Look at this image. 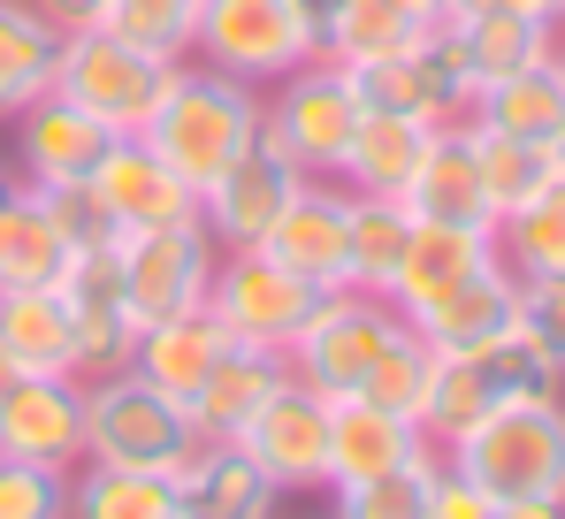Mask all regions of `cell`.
Wrapping results in <instances>:
<instances>
[{"label":"cell","instance_id":"6da1fadb","mask_svg":"<svg viewBox=\"0 0 565 519\" xmlns=\"http://www.w3.org/2000/svg\"><path fill=\"white\" fill-rule=\"evenodd\" d=\"M138 138L184 176L191 191H206L214 176L260 138V92L245 85V77H222V70H206V62L184 54L169 92H161V107H153V123Z\"/></svg>","mask_w":565,"mask_h":519},{"label":"cell","instance_id":"7a4b0ae2","mask_svg":"<svg viewBox=\"0 0 565 519\" xmlns=\"http://www.w3.org/2000/svg\"><path fill=\"white\" fill-rule=\"evenodd\" d=\"M191 451H199L191 405H177L169 390H153L146 374L115 367V374H93V382H85V458L177 474Z\"/></svg>","mask_w":565,"mask_h":519},{"label":"cell","instance_id":"3957f363","mask_svg":"<svg viewBox=\"0 0 565 519\" xmlns=\"http://www.w3.org/2000/svg\"><path fill=\"white\" fill-rule=\"evenodd\" d=\"M360 92H352V70L313 54L298 62L290 77L260 92V138L276 146L298 176H337L344 153H352V130H360Z\"/></svg>","mask_w":565,"mask_h":519},{"label":"cell","instance_id":"277c9868","mask_svg":"<svg viewBox=\"0 0 565 519\" xmlns=\"http://www.w3.org/2000/svg\"><path fill=\"white\" fill-rule=\"evenodd\" d=\"M451 458L489 497H565V390L497 405Z\"/></svg>","mask_w":565,"mask_h":519},{"label":"cell","instance_id":"5b68a950","mask_svg":"<svg viewBox=\"0 0 565 519\" xmlns=\"http://www.w3.org/2000/svg\"><path fill=\"white\" fill-rule=\"evenodd\" d=\"M169 77H177L169 54L130 46V39L107 31V23H99V31H70V39H62V62H54V92L77 99L85 115H99L115 138H138V130L153 123Z\"/></svg>","mask_w":565,"mask_h":519},{"label":"cell","instance_id":"8992f818","mask_svg":"<svg viewBox=\"0 0 565 519\" xmlns=\"http://www.w3.org/2000/svg\"><path fill=\"white\" fill-rule=\"evenodd\" d=\"M313 54H321V39H313L306 0H206L199 31H191V62L245 77L253 92H268Z\"/></svg>","mask_w":565,"mask_h":519},{"label":"cell","instance_id":"52a82bcc","mask_svg":"<svg viewBox=\"0 0 565 519\" xmlns=\"http://www.w3.org/2000/svg\"><path fill=\"white\" fill-rule=\"evenodd\" d=\"M352 92H360L367 115H405V123H420V130L473 123V99H481V85H473L467 62H459V46L444 39V23H428V31H420L413 46H397V54L360 62V70H352Z\"/></svg>","mask_w":565,"mask_h":519},{"label":"cell","instance_id":"ba28073f","mask_svg":"<svg viewBox=\"0 0 565 519\" xmlns=\"http://www.w3.org/2000/svg\"><path fill=\"white\" fill-rule=\"evenodd\" d=\"M405 329V314L390 306V298H367V290H321V306H313V321L290 337V374L306 382V390H321V398H360L367 390V374H375L382 345Z\"/></svg>","mask_w":565,"mask_h":519},{"label":"cell","instance_id":"9c48e42d","mask_svg":"<svg viewBox=\"0 0 565 519\" xmlns=\"http://www.w3.org/2000/svg\"><path fill=\"white\" fill-rule=\"evenodd\" d=\"M321 290L306 275H290L276 253H222L214 283H206V314L230 329V345H260V351H290V337L313 321Z\"/></svg>","mask_w":565,"mask_h":519},{"label":"cell","instance_id":"30bf717a","mask_svg":"<svg viewBox=\"0 0 565 519\" xmlns=\"http://www.w3.org/2000/svg\"><path fill=\"white\" fill-rule=\"evenodd\" d=\"M214 260L222 245L206 237V222H169V230H138L122 237V298H130V321H169L206 306V283H214Z\"/></svg>","mask_w":565,"mask_h":519},{"label":"cell","instance_id":"8fae6325","mask_svg":"<svg viewBox=\"0 0 565 519\" xmlns=\"http://www.w3.org/2000/svg\"><path fill=\"white\" fill-rule=\"evenodd\" d=\"M237 443L276 474L282 497H321L329 489V398L306 390L298 374H282V390L245 421Z\"/></svg>","mask_w":565,"mask_h":519},{"label":"cell","instance_id":"7c38bea8","mask_svg":"<svg viewBox=\"0 0 565 519\" xmlns=\"http://www.w3.org/2000/svg\"><path fill=\"white\" fill-rule=\"evenodd\" d=\"M298 183H306V176L290 169L268 138H253L230 169L199 191V222H206V237H214L222 253H253V245H268V230H276V214L290 206Z\"/></svg>","mask_w":565,"mask_h":519},{"label":"cell","instance_id":"4fadbf2b","mask_svg":"<svg viewBox=\"0 0 565 519\" xmlns=\"http://www.w3.org/2000/svg\"><path fill=\"white\" fill-rule=\"evenodd\" d=\"M54 290L70 298V321H77V382L130 367V337H138V321H130V298H122V245L70 253V267H62Z\"/></svg>","mask_w":565,"mask_h":519},{"label":"cell","instance_id":"5bb4252c","mask_svg":"<svg viewBox=\"0 0 565 519\" xmlns=\"http://www.w3.org/2000/svg\"><path fill=\"white\" fill-rule=\"evenodd\" d=\"M0 458L31 466H85V382L77 374H23L0 405Z\"/></svg>","mask_w":565,"mask_h":519},{"label":"cell","instance_id":"9a60e30c","mask_svg":"<svg viewBox=\"0 0 565 519\" xmlns=\"http://www.w3.org/2000/svg\"><path fill=\"white\" fill-rule=\"evenodd\" d=\"M93 191L107 199L115 230L138 237V230H169V222H199V191L169 169L146 138H115L93 169Z\"/></svg>","mask_w":565,"mask_h":519},{"label":"cell","instance_id":"2e32d148","mask_svg":"<svg viewBox=\"0 0 565 519\" xmlns=\"http://www.w3.org/2000/svg\"><path fill=\"white\" fill-rule=\"evenodd\" d=\"M344 230H352V191L337 176H306L290 191V206L276 214V230H268L260 253H276L313 290H344Z\"/></svg>","mask_w":565,"mask_h":519},{"label":"cell","instance_id":"e0dca14e","mask_svg":"<svg viewBox=\"0 0 565 519\" xmlns=\"http://www.w3.org/2000/svg\"><path fill=\"white\" fill-rule=\"evenodd\" d=\"M177 519H282V489L245 443H199L177 466Z\"/></svg>","mask_w":565,"mask_h":519},{"label":"cell","instance_id":"ac0fdd59","mask_svg":"<svg viewBox=\"0 0 565 519\" xmlns=\"http://www.w3.org/2000/svg\"><path fill=\"white\" fill-rule=\"evenodd\" d=\"M107 146H115V130L99 115H85L77 99H62V92L31 99L15 115V176L23 183H77V176L99 169Z\"/></svg>","mask_w":565,"mask_h":519},{"label":"cell","instance_id":"d6986e66","mask_svg":"<svg viewBox=\"0 0 565 519\" xmlns=\"http://www.w3.org/2000/svg\"><path fill=\"white\" fill-rule=\"evenodd\" d=\"M405 214L413 222H451V230H497V206L481 191V161H473V130L444 123L420 146V169L405 183Z\"/></svg>","mask_w":565,"mask_h":519},{"label":"cell","instance_id":"ffe728a7","mask_svg":"<svg viewBox=\"0 0 565 519\" xmlns=\"http://www.w3.org/2000/svg\"><path fill=\"white\" fill-rule=\"evenodd\" d=\"M405 321L420 329L428 351H473V345H489V337H504V329L520 321V275H512L504 260H481L467 283H451L444 298H428V306L405 314Z\"/></svg>","mask_w":565,"mask_h":519},{"label":"cell","instance_id":"44dd1931","mask_svg":"<svg viewBox=\"0 0 565 519\" xmlns=\"http://www.w3.org/2000/svg\"><path fill=\"white\" fill-rule=\"evenodd\" d=\"M444 39L459 46V62H467L473 85H497V77L535 70V62H551V54H558V23L520 15V8H504V0H481V8L444 15Z\"/></svg>","mask_w":565,"mask_h":519},{"label":"cell","instance_id":"7402d4cb","mask_svg":"<svg viewBox=\"0 0 565 519\" xmlns=\"http://www.w3.org/2000/svg\"><path fill=\"white\" fill-rule=\"evenodd\" d=\"M428 443L405 413H382L367 398H329V489H352V481H375L390 466L420 458ZM321 489V497H329Z\"/></svg>","mask_w":565,"mask_h":519},{"label":"cell","instance_id":"603a6c76","mask_svg":"<svg viewBox=\"0 0 565 519\" xmlns=\"http://www.w3.org/2000/svg\"><path fill=\"white\" fill-rule=\"evenodd\" d=\"M230 351V329L206 314V306H191V314H169V321H146L138 337H130V374H146L153 390H169L177 405L199 398V382L214 374V359Z\"/></svg>","mask_w":565,"mask_h":519},{"label":"cell","instance_id":"cb8c5ba5","mask_svg":"<svg viewBox=\"0 0 565 519\" xmlns=\"http://www.w3.org/2000/svg\"><path fill=\"white\" fill-rule=\"evenodd\" d=\"M282 374H290V359H282V351L230 345L222 359H214V374L199 382V398H191V428H199V443H237L245 421H253V413L282 390Z\"/></svg>","mask_w":565,"mask_h":519},{"label":"cell","instance_id":"d4e9b609","mask_svg":"<svg viewBox=\"0 0 565 519\" xmlns=\"http://www.w3.org/2000/svg\"><path fill=\"white\" fill-rule=\"evenodd\" d=\"M481 260H497V230H451V222H413L405 260L390 275V306L420 314L428 298H444L451 283H467Z\"/></svg>","mask_w":565,"mask_h":519},{"label":"cell","instance_id":"484cf974","mask_svg":"<svg viewBox=\"0 0 565 519\" xmlns=\"http://www.w3.org/2000/svg\"><path fill=\"white\" fill-rule=\"evenodd\" d=\"M0 351L23 374H77V321L54 283L39 290H0Z\"/></svg>","mask_w":565,"mask_h":519},{"label":"cell","instance_id":"4316f807","mask_svg":"<svg viewBox=\"0 0 565 519\" xmlns=\"http://www.w3.org/2000/svg\"><path fill=\"white\" fill-rule=\"evenodd\" d=\"M62 31L39 15V0H0V123H15L31 99L54 92Z\"/></svg>","mask_w":565,"mask_h":519},{"label":"cell","instance_id":"83f0119b","mask_svg":"<svg viewBox=\"0 0 565 519\" xmlns=\"http://www.w3.org/2000/svg\"><path fill=\"white\" fill-rule=\"evenodd\" d=\"M473 123H481V130H504V138H535V146H551L558 123H565V70H558V54L535 62V70H512V77L481 85Z\"/></svg>","mask_w":565,"mask_h":519},{"label":"cell","instance_id":"f1b7e54d","mask_svg":"<svg viewBox=\"0 0 565 519\" xmlns=\"http://www.w3.org/2000/svg\"><path fill=\"white\" fill-rule=\"evenodd\" d=\"M344 191H352V183H344ZM405 237H413L405 199L352 191V230H344V290L390 298V275H397V260H405Z\"/></svg>","mask_w":565,"mask_h":519},{"label":"cell","instance_id":"f546056e","mask_svg":"<svg viewBox=\"0 0 565 519\" xmlns=\"http://www.w3.org/2000/svg\"><path fill=\"white\" fill-rule=\"evenodd\" d=\"M497 260L520 283H565V176H551L535 199H520L497 222Z\"/></svg>","mask_w":565,"mask_h":519},{"label":"cell","instance_id":"4dcf8cb0","mask_svg":"<svg viewBox=\"0 0 565 519\" xmlns=\"http://www.w3.org/2000/svg\"><path fill=\"white\" fill-rule=\"evenodd\" d=\"M497 413V398H489V382L473 374L467 351H436V374H428V390H420V405H413V428L428 451H459L481 421Z\"/></svg>","mask_w":565,"mask_h":519},{"label":"cell","instance_id":"1f68e13d","mask_svg":"<svg viewBox=\"0 0 565 519\" xmlns=\"http://www.w3.org/2000/svg\"><path fill=\"white\" fill-rule=\"evenodd\" d=\"M70 519H177V474L85 458L70 474Z\"/></svg>","mask_w":565,"mask_h":519},{"label":"cell","instance_id":"d6a6232c","mask_svg":"<svg viewBox=\"0 0 565 519\" xmlns=\"http://www.w3.org/2000/svg\"><path fill=\"white\" fill-rule=\"evenodd\" d=\"M420 146H428L420 123H405V115H360L352 153H344L337 183H352V191H382V199H405V183H413V169H420Z\"/></svg>","mask_w":565,"mask_h":519},{"label":"cell","instance_id":"836d02e7","mask_svg":"<svg viewBox=\"0 0 565 519\" xmlns=\"http://www.w3.org/2000/svg\"><path fill=\"white\" fill-rule=\"evenodd\" d=\"M70 245L62 230L46 222V206L15 183V199L0 206V290H39V283H62Z\"/></svg>","mask_w":565,"mask_h":519},{"label":"cell","instance_id":"e575fe53","mask_svg":"<svg viewBox=\"0 0 565 519\" xmlns=\"http://www.w3.org/2000/svg\"><path fill=\"white\" fill-rule=\"evenodd\" d=\"M467 130H473V161H481V191H489L497 222L558 176L551 169V146H535V138H504V130H481V123H467Z\"/></svg>","mask_w":565,"mask_h":519},{"label":"cell","instance_id":"d590c367","mask_svg":"<svg viewBox=\"0 0 565 519\" xmlns=\"http://www.w3.org/2000/svg\"><path fill=\"white\" fill-rule=\"evenodd\" d=\"M473 374L489 382V398L497 405H512V398H551V390H565V374H558V359L535 345L520 321L504 329V337H489V345H473Z\"/></svg>","mask_w":565,"mask_h":519},{"label":"cell","instance_id":"8d00e7d4","mask_svg":"<svg viewBox=\"0 0 565 519\" xmlns=\"http://www.w3.org/2000/svg\"><path fill=\"white\" fill-rule=\"evenodd\" d=\"M428 466H436V451L390 466V474H375V481L329 489V519H428Z\"/></svg>","mask_w":565,"mask_h":519},{"label":"cell","instance_id":"74e56055","mask_svg":"<svg viewBox=\"0 0 565 519\" xmlns=\"http://www.w3.org/2000/svg\"><path fill=\"white\" fill-rule=\"evenodd\" d=\"M39 206H46V222L62 230V245L70 253H93V245H122V230H115V214H107V199L93 191V176H77V183H23Z\"/></svg>","mask_w":565,"mask_h":519},{"label":"cell","instance_id":"f35d334b","mask_svg":"<svg viewBox=\"0 0 565 519\" xmlns=\"http://www.w3.org/2000/svg\"><path fill=\"white\" fill-rule=\"evenodd\" d=\"M428 374H436V351L420 345V329L405 321L390 345H382V359H375V374H367V405H382V413H405L413 421V405H420V390H428Z\"/></svg>","mask_w":565,"mask_h":519},{"label":"cell","instance_id":"ab89813d","mask_svg":"<svg viewBox=\"0 0 565 519\" xmlns=\"http://www.w3.org/2000/svg\"><path fill=\"white\" fill-rule=\"evenodd\" d=\"M199 8H206V0H115L107 31H122V39H130V46H146V54L184 62V54H191V31H199Z\"/></svg>","mask_w":565,"mask_h":519},{"label":"cell","instance_id":"60d3db41","mask_svg":"<svg viewBox=\"0 0 565 519\" xmlns=\"http://www.w3.org/2000/svg\"><path fill=\"white\" fill-rule=\"evenodd\" d=\"M0 519H70V474L31 466V458H0Z\"/></svg>","mask_w":565,"mask_h":519},{"label":"cell","instance_id":"b9f144b4","mask_svg":"<svg viewBox=\"0 0 565 519\" xmlns=\"http://www.w3.org/2000/svg\"><path fill=\"white\" fill-rule=\"evenodd\" d=\"M428 519H497V497L473 481L451 451H436V466H428Z\"/></svg>","mask_w":565,"mask_h":519},{"label":"cell","instance_id":"7bdbcfd3","mask_svg":"<svg viewBox=\"0 0 565 519\" xmlns=\"http://www.w3.org/2000/svg\"><path fill=\"white\" fill-rule=\"evenodd\" d=\"M520 329L551 351L565 374V283H520Z\"/></svg>","mask_w":565,"mask_h":519},{"label":"cell","instance_id":"ee69618b","mask_svg":"<svg viewBox=\"0 0 565 519\" xmlns=\"http://www.w3.org/2000/svg\"><path fill=\"white\" fill-rule=\"evenodd\" d=\"M39 15L70 39V31H99V23L115 15V0H39Z\"/></svg>","mask_w":565,"mask_h":519},{"label":"cell","instance_id":"f6af8a7d","mask_svg":"<svg viewBox=\"0 0 565 519\" xmlns=\"http://www.w3.org/2000/svg\"><path fill=\"white\" fill-rule=\"evenodd\" d=\"M497 519H565V497H497Z\"/></svg>","mask_w":565,"mask_h":519},{"label":"cell","instance_id":"bcb514c9","mask_svg":"<svg viewBox=\"0 0 565 519\" xmlns=\"http://www.w3.org/2000/svg\"><path fill=\"white\" fill-rule=\"evenodd\" d=\"M397 8H405L413 23H444V15H451V0H397Z\"/></svg>","mask_w":565,"mask_h":519},{"label":"cell","instance_id":"7dc6e473","mask_svg":"<svg viewBox=\"0 0 565 519\" xmlns=\"http://www.w3.org/2000/svg\"><path fill=\"white\" fill-rule=\"evenodd\" d=\"M504 8H520V15H543V23H558L565 0H504Z\"/></svg>","mask_w":565,"mask_h":519},{"label":"cell","instance_id":"c3c4849f","mask_svg":"<svg viewBox=\"0 0 565 519\" xmlns=\"http://www.w3.org/2000/svg\"><path fill=\"white\" fill-rule=\"evenodd\" d=\"M15 382H23V367H15V359L0 351V405H8V390H15Z\"/></svg>","mask_w":565,"mask_h":519},{"label":"cell","instance_id":"681fc988","mask_svg":"<svg viewBox=\"0 0 565 519\" xmlns=\"http://www.w3.org/2000/svg\"><path fill=\"white\" fill-rule=\"evenodd\" d=\"M15 183H23V176H15V169H8V161H0V206L15 199Z\"/></svg>","mask_w":565,"mask_h":519},{"label":"cell","instance_id":"f907efd6","mask_svg":"<svg viewBox=\"0 0 565 519\" xmlns=\"http://www.w3.org/2000/svg\"><path fill=\"white\" fill-rule=\"evenodd\" d=\"M551 169L565 176V123H558V138H551Z\"/></svg>","mask_w":565,"mask_h":519},{"label":"cell","instance_id":"816d5d0a","mask_svg":"<svg viewBox=\"0 0 565 519\" xmlns=\"http://www.w3.org/2000/svg\"><path fill=\"white\" fill-rule=\"evenodd\" d=\"M558 70H565V23H558Z\"/></svg>","mask_w":565,"mask_h":519},{"label":"cell","instance_id":"f5cc1de1","mask_svg":"<svg viewBox=\"0 0 565 519\" xmlns=\"http://www.w3.org/2000/svg\"><path fill=\"white\" fill-rule=\"evenodd\" d=\"M558 23H565V8H558Z\"/></svg>","mask_w":565,"mask_h":519}]
</instances>
